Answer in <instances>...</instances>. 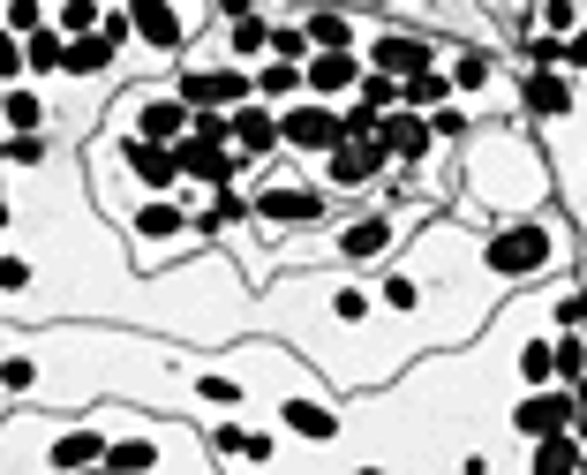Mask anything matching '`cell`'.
Segmentation results:
<instances>
[{
  "mask_svg": "<svg viewBox=\"0 0 587 475\" xmlns=\"http://www.w3.org/2000/svg\"><path fill=\"white\" fill-rule=\"evenodd\" d=\"M173 151H181V181H204V189H226L234 173L249 167V159H242V151H234L226 136H196V129L181 136Z\"/></svg>",
  "mask_w": 587,
  "mask_h": 475,
  "instance_id": "obj_1",
  "label": "cell"
},
{
  "mask_svg": "<svg viewBox=\"0 0 587 475\" xmlns=\"http://www.w3.org/2000/svg\"><path fill=\"white\" fill-rule=\"evenodd\" d=\"M339 136H346V122H339V106H324V98H301V106L279 114V144L287 151H332Z\"/></svg>",
  "mask_w": 587,
  "mask_h": 475,
  "instance_id": "obj_2",
  "label": "cell"
},
{
  "mask_svg": "<svg viewBox=\"0 0 587 475\" xmlns=\"http://www.w3.org/2000/svg\"><path fill=\"white\" fill-rule=\"evenodd\" d=\"M482 264L504 272V279H527V272H543V264H549V234H543V226H504V234H490Z\"/></svg>",
  "mask_w": 587,
  "mask_h": 475,
  "instance_id": "obj_3",
  "label": "cell"
},
{
  "mask_svg": "<svg viewBox=\"0 0 587 475\" xmlns=\"http://www.w3.org/2000/svg\"><path fill=\"white\" fill-rule=\"evenodd\" d=\"M128 31L143 45H159V53H181L189 45V15L173 0H128Z\"/></svg>",
  "mask_w": 587,
  "mask_h": 475,
  "instance_id": "obj_4",
  "label": "cell"
},
{
  "mask_svg": "<svg viewBox=\"0 0 587 475\" xmlns=\"http://www.w3.org/2000/svg\"><path fill=\"white\" fill-rule=\"evenodd\" d=\"M362 84V61H354V45H317L309 61H301V91H317V98H339V91Z\"/></svg>",
  "mask_w": 587,
  "mask_h": 475,
  "instance_id": "obj_5",
  "label": "cell"
},
{
  "mask_svg": "<svg viewBox=\"0 0 587 475\" xmlns=\"http://www.w3.org/2000/svg\"><path fill=\"white\" fill-rule=\"evenodd\" d=\"M173 91H181L189 106H242L256 91V76H242V68H189Z\"/></svg>",
  "mask_w": 587,
  "mask_h": 475,
  "instance_id": "obj_6",
  "label": "cell"
},
{
  "mask_svg": "<svg viewBox=\"0 0 587 475\" xmlns=\"http://www.w3.org/2000/svg\"><path fill=\"white\" fill-rule=\"evenodd\" d=\"M136 136H151V144H181V136H189V98H181V91H151V98H136Z\"/></svg>",
  "mask_w": 587,
  "mask_h": 475,
  "instance_id": "obj_7",
  "label": "cell"
},
{
  "mask_svg": "<svg viewBox=\"0 0 587 475\" xmlns=\"http://www.w3.org/2000/svg\"><path fill=\"white\" fill-rule=\"evenodd\" d=\"M264 226H309V219H324V197L317 189H294V181H279V189H264L249 204Z\"/></svg>",
  "mask_w": 587,
  "mask_h": 475,
  "instance_id": "obj_8",
  "label": "cell"
},
{
  "mask_svg": "<svg viewBox=\"0 0 587 475\" xmlns=\"http://www.w3.org/2000/svg\"><path fill=\"white\" fill-rule=\"evenodd\" d=\"M234 151H242L249 167H256V159H271V151H287V144H279V114L242 98V106H234Z\"/></svg>",
  "mask_w": 587,
  "mask_h": 475,
  "instance_id": "obj_9",
  "label": "cell"
},
{
  "mask_svg": "<svg viewBox=\"0 0 587 475\" xmlns=\"http://www.w3.org/2000/svg\"><path fill=\"white\" fill-rule=\"evenodd\" d=\"M377 144H384V159H429V144H437V129L421 122L415 106H407V114L392 106V114L377 122Z\"/></svg>",
  "mask_w": 587,
  "mask_h": 475,
  "instance_id": "obj_10",
  "label": "cell"
},
{
  "mask_svg": "<svg viewBox=\"0 0 587 475\" xmlns=\"http://www.w3.org/2000/svg\"><path fill=\"white\" fill-rule=\"evenodd\" d=\"M128 173L143 189H173L181 181V151L173 144H151V136H128Z\"/></svg>",
  "mask_w": 587,
  "mask_h": 475,
  "instance_id": "obj_11",
  "label": "cell"
},
{
  "mask_svg": "<svg viewBox=\"0 0 587 475\" xmlns=\"http://www.w3.org/2000/svg\"><path fill=\"white\" fill-rule=\"evenodd\" d=\"M429 61H437V45L407 39V31H384V39L370 45V68H384V76H415V68H429Z\"/></svg>",
  "mask_w": 587,
  "mask_h": 475,
  "instance_id": "obj_12",
  "label": "cell"
},
{
  "mask_svg": "<svg viewBox=\"0 0 587 475\" xmlns=\"http://www.w3.org/2000/svg\"><path fill=\"white\" fill-rule=\"evenodd\" d=\"M512 423L527 437H543V431H573V392H527L520 408H512Z\"/></svg>",
  "mask_w": 587,
  "mask_h": 475,
  "instance_id": "obj_13",
  "label": "cell"
},
{
  "mask_svg": "<svg viewBox=\"0 0 587 475\" xmlns=\"http://www.w3.org/2000/svg\"><path fill=\"white\" fill-rule=\"evenodd\" d=\"M114 53H121V45L106 39V31H76V39L61 45V76H106Z\"/></svg>",
  "mask_w": 587,
  "mask_h": 475,
  "instance_id": "obj_14",
  "label": "cell"
},
{
  "mask_svg": "<svg viewBox=\"0 0 587 475\" xmlns=\"http://www.w3.org/2000/svg\"><path fill=\"white\" fill-rule=\"evenodd\" d=\"M452 98V76L429 61V68H415V76H399V106H415V114H429V106H445Z\"/></svg>",
  "mask_w": 587,
  "mask_h": 475,
  "instance_id": "obj_15",
  "label": "cell"
},
{
  "mask_svg": "<svg viewBox=\"0 0 587 475\" xmlns=\"http://www.w3.org/2000/svg\"><path fill=\"white\" fill-rule=\"evenodd\" d=\"M136 234H143V242H173V234H189V212H181V204H167V189H159V197L136 212Z\"/></svg>",
  "mask_w": 587,
  "mask_h": 475,
  "instance_id": "obj_16",
  "label": "cell"
},
{
  "mask_svg": "<svg viewBox=\"0 0 587 475\" xmlns=\"http://www.w3.org/2000/svg\"><path fill=\"white\" fill-rule=\"evenodd\" d=\"M527 114H543V122L573 114V84H565V76H549V68H535V76H527Z\"/></svg>",
  "mask_w": 587,
  "mask_h": 475,
  "instance_id": "obj_17",
  "label": "cell"
},
{
  "mask_svg": "<svg viewBox=\"0 0 587 475\" xmlns=\"http://www.w3.org/2000/svg\"><path fill=\"white\" fill-rule=\"evenodd\" d=\"M339 250H346L354 264H362V257H384V250H392V219H354V226L339 234Z\"/></svg>",
  "mask_w": 587,
  "mask_h": 475,
  "instance_id": "obj_18",
  "label": "cell"
},
{
  "mask_svg": "<svg viewBox=\"0 0 587 475\" xmlns=\"http://www.w3.org/2000/svg\"><path fill=\"white\" fill-rule=\"evenodd\" d=\"M61 45H68V39L45 31V23H39V31H23V68H31V76H61Z\"/></svg>",
  "mask_w": 587,
  "mask_h": 475,
  "instance_id": "obj_19",
  "label": "cell"
},
{
  "mask_svg": "<svg viewBox=\"0 0 587 475\" xmlns=\"http://www.w3.org/2000/svg\"><path fill=\"white\" fill-rule=\"evenodd\" d=\"M301 91V61H271V68H256V98L264 106H279V98H294Z\"/></svg>",
  "mask_w": 587,
  "mask_h": 475,
  "instance_id": "obj_20",
  "label": "cell"
},
{
  "mask_svg": "<svg viewBox=\"0 0 587 475\" xmlns=\"http://www.w3.org/2000/svg\"><path fill=\"white\" fill-rule=\"evenodd\" d=\"M0 122L8 129H45V98L39 91H0Z\"/></svg>",
  "mask_w": 587,
  "mask_h": 475,
  "instance_id": "obj_21",
  "label": "cell"
},
{
  "mask_svg": "<svg viewBox=\"0 0 587 475\" xmlns=\"http://www.w3.org/2000/svg\"><path fill=\"white\" fill-rule=\"evenodd\" d=\"M226 45H234V53H242V61H256V53H271V23H264V15H234V31H226Z\"/></svg>",
  "mask_w": 587,
  "mask_h": 475,
  "instance_id": "obj_22",
  "label": "cell"
},
{
  "mask_svg": "<svg viewBox=\"0 0 587 475\" xmlns=\"http://www.w3.org/2000/svg\"><path fill=\"white\" fill-rule=\"evenodd\" d=\"M549 378H565V386H580V378H587V340H580V332H565V340L549 347Z\"/></svg>",
  "mask_w": 587,
  "mask_h": 475,
  "instance_id": "obj_23",
  "label": "cell"
},
{
  "mask_svg": "<svg viewBox=\"0 0 587 475\" xmlns=\"http://www.w3.org/2000/svg\"><path fill=\"white\" fill-rule=\"evenodd\" d=\"M287 423H294L301 437H332V431H339V415L324 408V400H287Z\"/></svg>",
  "mask_w": 587,
  "mask_h": 475,
  "instance_id": "obj_24",
  "label": "cell"
},
{
  "mask_svg": "<svg viewBox=\"0 0 587 475\" xmlns=\"http://www.w3.org/2000/svg\"><path fill=\"white\" fill-rule=\"evenodd\" d=\"M301 31H309V53H317V45H354V23H346L339 8H317Z\"/></svg>",
  "mask_w": 587,
  "mask_h": 475,
  "instance_id": "obj_25",
  "label": "cell"
},
{
  "mask_svg": "<svg viewBox=\"0 0 587 475\" xmlns=\"http://www.w3.org/2000/svg\"><path fill=\"white\" fill-rule=\"evenodd\" d=\"M580 461V437L573 431H543L535 437V468H573Z\"/></svg>",
  "mask_w": 587,
  "mask_h": 475,
  "instance_id": "obj_26",
  "label": "cell"
},
{
  "mask_svg": "<svg viewBox=\"0 0 587 475\" xmlns=\"http://www.w3.org/2000/svg\"><path fill=\"white\" fill-rule=\"evenodd\" d=\"M362 106H370V114H392V106H399V76L370 68V76H362Z\"/></svg>",
  "mask_w": 587,
  "mask_h": 475,
  "instance_id": "obj_27",
  "label": "cell"
},
{
  "mask_svg": "<svg viewBox=\"0 0 587 475\" xmlns=\"http://www.w3.org/2000/svg\"><path fill=\"white\" fill-rule=\"evenodd\" d=\"M490 84V53H460L452 61V91H482Z\"/></svg>",
  "mask_w": 587,
  "mask_h": 475,
  "instance_id": "obj_28",
  "label": "cell"
},
{
  "mask_svg": "<svg viewBox=\"0 0 587 475\" xmlns=\"http://www.w3.org/2000/svg\"><path fill=\"white\" fill-rule=\"evenodd\" d=\"M271 53L279 61H309V31L301 23H271Z\"/></svg>",
  "mask_w": 587,
  "mask_h": 475,
  "instance_id": "obj_29",
  "label": "cell"
},
{
  "mask_svg": "<svg viewBox=\"0 0 587 475\" xmlns=\"http://www.w3.org/2000/svg\"><path fill=\"white\" fill-rule=\"evenodd\" d=\"M61 39H76V31H98V8L90 0H61V23H53Z\"/></svg>",
  "mask_w": 587,
  "mask_h": 475,
  "instance_id": "obj_30",
  "label": "cell"
},
{
  "mask_svg": "<svg viewBox=\"0 0 587 475\" xmlns=\"http://www.w3.org/2000/svg\"><path fill=\"white\" fill-rule=\"evenodd\" d=\"M527 61H535V68H565V39H557V31H535V39H527Z\"/></svg>",
  "mask_w": 587,
  "mask_h": 475,
  "instance_id": "obj_31",
  "label": "cell"
},
{
  "mask_svg": "<svg viewBox=\"0 0 587 475\" xmlns=\"http://www.w3.org/2000/svg\"><path fill=\"white\" fill-rule=\"evenodd\" d=\"M0 23H8V31H39V23H45V0H8V8H0Z\"/></svg>",
  "mask_w": 587,
  "mask_h": 475,
  "instance_id": "obj_32",
  "label": "cell"
},
{
  "mask_svg": "<svg viewBox=\"0 0 587 475\" xmlns=\"http://www.w3.org/2000/svg\"><path fill=\"white\" fill-rule=\"evenodd\" d=\"M15 76H23V31L0 23V84H15Z\"/></svg>",
  "mask_w": 587,
  "mask_h": 475,
  "instance_id": "obj_33",
  "label": "cell"
},
{
  "mask_svg": "<svg viewBox=\"0 0 587 475\" xmlns=\"http://www.w3.org/2000/svg\"><path fill=\"white\" fill-rule=\"evenodd\" d=\"M159 445H106V468H151Z\"/></svg>",
  "mask_w": 587,
  "mask_h": 475,
  "instance_id": "obj_34",
  "label": "cell"
},
{
  "mask_svg": "<svg viewBox=\"0 0 587 475\" xmlns=\"http://www.w3.org/2000/svg\"><path fill=\"white\" fill-rule=\"evenodd\" d=\"M61 461L84 468V461H106V445H98V437H61Z\"/></svg>",
  "mask_w": 587,
  "mask_h": 475,
  "instance_id": "obj_35",
  "label": "cell"
},
{
  "mask_svg": "<svg viewBox=\"0 0 587 475\" xmlns=\"http://www.w3.org/2000/svg\"><path fill=\"white\" fill-rule=\"evenodd\" d=\"M332 317H346V325H354V317H370V295H362V287H339V295H332Z\"/></svg>",
  "mask_w": 587,
  "mask_h": 475,
  "instance_id": "obj_36",
  "label": "cell"
},
{
  "mask_svg": "<svg viewBox=\"0 0 587 475\" xmlns=\"http://www.w3.org/2000/svg\"><path fill=\"white\" fill-rule=\"evenodd\" d=\"M31 287V264L23 257H0V295H23Z\"/></svg>",
  "mask_w": 587,
  "mask_h": 475,
  "instance_id": "obj_37",
  "label": "cell"
},
{
  "mask_svg": "<svg viewBox=\"0 0 587 475\" xmlns=\"http://www.w3.org/2000/svg\"><path fill=\"white\" fill-rule=\"evenodd\" d=\"M520 378H527V386H543V378H549V347H543V340L520 355Z\"/></svg>",
  "mask_w": 587,
  "mask_h": 475,
  "instance_id": "obj_38",
  "label": "cell"
},
{
  "mask_svg": "<svg viewBox=\"0 0 587 475\" xmlns=\"http://www.w3.org/2000/svg\"><path fill=\"white\" fill-rule=\"evenodd\" d=\"M429 114H437V122H429V129H437V136H467V114H460V106H452V98H445V106H429Z\"/></svg>",
  "mask_w": 587,
  "mask_h": 475,
  "instance_id": "obj_39",
  "label": "cell"
},
{
  "mask_svg": "<svg viewBox=\"0 0 587 475\" xmlns=\"http://www.w3.org/2000/svg\"><path fill=\"white\" fill-rule=\"evenodd\" d=\"M211 400V408H234V400H242V386H234V378H204V386H196Z\"/></svg>",
  "mask_w": 587,
  "mask_h": 475,
  "instance_id": "obj_40",
  "label": "cell"
},
{
  "mask_svg": "<svg viewBox=\"0 0 587 475\" xmlns=\"http://www.w3.org/2000/svg\"><path fill=\"white\" fill-rule=\"evenodd\" d=\"M384 303H392V309H415L421 287H415V279H384Z\"/></svg>",
  "mask_w": 587,
  "mask_h": 475,
  "instance_id": "obj_41",
  "label": "cell"
},
{
  "mask_svg": "<svg viewBox=\"0 0 587 475\" xmlns=\"http://www.w3.org/2000/svg\"><path fill=\"white\" fill-rule=\"evenodd\" d=\"M218 453H249L256 461V453H271V445H264V437H242V431H218Z\"/></svg>",
  "mask_w": 587,
  "mask_h": 475,
  "instance_id": "obj_42",
  "label": "cell"
},
{
  "mask_svg": "<svg viewBox=\"0 0 587 475\" xmlns=\"http://www.w3.org/2000/svg\"><path fill=\"white\" fill-rule=\"evenodd\" d=\"M543 31H573V0H543Z\"/></svg>",
  "mask_w": 587,
  "mask_h": 475,
  "instance_id": "obj_43",
  "label": "cell"
},
{
  "mask_svg": "<svg viewBox=\"0 0 587 475\" xmlns=\"http://www.w3.org/2000/svg\"><path fill=\"white\" fill-rule=\"evenodd\" d=\"M565 68H587V31H573V39H565Z\"/></svg>",
  "mask_w": 587,
  "mask_h": 475,
  "instance_id": "obj_44",
  "label": "cell"
},
{
  "mask_svg": "<svg viewBox=\"0 0 587 475\" xmlns=\"http://www.w3.org/2000/svg\"><path fill=\"white\" fill-rule=\"evenodd\" d=\"M256 0H218V15H226V23H234V15H249Z\"/></svg>",
  "mask_w": 587,
  "mask_h": 475,
  "instance_id": "obj_45",
  "label": "cell"
},
{
  "mask_svg": "<svg viewBox=\"0 0 587 475\" xmlns=\"http://www.w3.org/2000/svg\"><path fill=\"white\" fill-rule=\"evenodd\" d=\"M8 219H15V212H8V197H0V234H8Z\"/></svg>",
  "mask_w": 587,
  "mask_h": 475,
  "instance_id": "obj_46",
  "label": "cell"
},
{
  "mask_svg": "<svg viewBox=\"0 0 587 475\" xmlns=\"http://www.w3.org/2000/svg\"><path fill=\"white\" fill-rule=\"evenodd\" d=\"M332 8H354V0H332Z\"/></svg>",
  "mask_w": 587,
  "mask_h": 475,
  "instance_id": "obj_47",
  "label": "cell"
},
{
  "mask_svg": "<svg viewBox=\"0 0 587 475\" xmlns=\"http://www.w3.org/2000/svg\"><path fill=\"white\" fill-rule=\"evenodd\" d=\"M377 8H392V0H377Z\"/></svg>",
  "mask_w": 587,
  "mask_h": 475,
  "instance_id": "obj_48",
  "label": "cell"
},
{
  "mask_svg": "<svg viewBox=\"0 0 587 475\" xmlns=\"http://www.w3.org/2000/svg\"><path fill=\"white\" fill-rule=\"evenodd\" d=\"M0 167H8V159H0Z\"/></svg>",
  "mask_w": 587,
  "mask_h": 475,
  "instance_id": "obj_49",
  "label": "cell"
}]
</instances>
